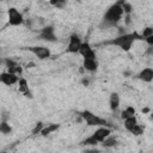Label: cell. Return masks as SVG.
Returning a JSON list of instances; mask_svg holds the SVG:
<instances>
[{"label":"cell","instance_id":"5b68a950","mask_svg":"<svg viewBox=\"0 0 153 153\" xmlns=\"http://www.w3.org/2000/svg\"><path fill=\"white\" fill-rule=\"evenodd\" d=\"M6 14H7V23L10 26H20L25 23L23 13L17 7H13V6L8 7Z\"/></svg>","mask_w":153,"mask_h":153},{"label":"cell","instance_id":"8fae6325","mask_svg":"<svg viewBox=\"0 0 153 153\" xmlns=\"http://www.w3.org/2000/svg\"><path fill=\"white\" fill-rule=\"evenodd\" d=\"M79 55L82 56V59H97V54H96V50L92 48V45L85 41L82 42L80 49H79Z\"/></svg>","mask_w":153,"mask_h":153},{"label":"cell","instance_id":"2e32d148","mask_svg":"<svg viewBox=\"0 0 153 153\" xmlns=\"http://www.w3.org/2000/svg\"><path fill=\"white\" fill-rule=\"evenodd\" d=\"M59 129H60V124H57V123H50V124L43 127V129L41 130L39 135L43 136V137H47V136H49L50 134L57 131Z\"/></svg>","mask_w":153,"mask_h":153},{"label":"cell","instance_id":"9c48e42d","mask_svg":"<svg viewBox=\"0 0 153 153\" xmlns=\"http://www.w3.org/2000/svg\"><path fill=\"white\" fill-rule=\"evenodd\" d=\"M4 65H5V67H6V71H8V72H11V73H14V74H17V75H19V76H22L24 69H23V67H22V65H20L19 62H17V61L13 60V59L6 57V59H4Z\"/></svg>","mask_w":153,"mask_h":153},{"label":"cell","instance_id":"44dd1931","mask_svg":"<svg viewBox=\"0 0 153 153\" xmlns=\"http://www.w3.org/2000/svg\"><path fill=\"white\" fill-rule=\"evenodd\" d=\"M143 130H145V127L141 126L140 123H137V124H135V126L129 130V133L133 134L134 136H140V135L143 134Z\"/></svg>","mask_w":153,"mask_h":153},{"label":"cell","instance_id":"ac0fdd59","mask_svg":"<svg viewBox=\"0 0 153 153\" xmlns=\"http://www.w3.org/2000/svg\"><path fill=\"white\" fill-rule=\"evenodd\" d=\"M117 143H118V142H117V137L111 134V135H109L100 145H102L103 147H105V148H111V147H115Z\"/></svg>","mask_w":153,"mask_h":153},{"label":"cell","instance_id":"7c38bea8","mask_svg":"<svg viewBox=\"0 0 153 153\" xmlns=\"http://www.w3.org/2000/svg\"><path fill=\"white\" fill-rule=\"evenodd\" d=\"M99 62L97 59H82V68L88 73H94L98 71Z\"/></svg>","mask_w":153,"mask_h":153},{"label":"cell","instance_id":"3957f363","mask_svg":"<svg viewBox=\"0 0 153 153\" xmlns=\"http://www.w3.org/2000/svg\"><path fill=\"white\" fill-rule=\"evenodd\" d=\"M112 134V129L111 127H108V126H102V127H97L96 130L90 135L87 136L86 139H84L80 143L81 145H85V146H96V145H99L102 143L109 135Z\"/></svg>","mask_w":153,"mask_h":153},{"label":"cell","instance_id":"52a82bcc","mask_svg":"<svg viewBox=\"0 0 153 153\" xmlns=\"http://www.w3.org/2000/svg\"><path fill=\"white\" fill-rule=\"evenodd\" d=\"M38 39L45 41V42H56L57 36H56V32H55V27L53 25L43 26L38 32Z\"/></svg>","mask_w":153,"mask_h":153},{"label":"cell","instance_id":"6da1fadb","mask_svg":"<svg viewBox=\"0 0 153 153\" xmlns=\"http://www.w3.org/2000/svg\"><path fill=\"white\" fill-rule=\"evenodd\" d=\"M143 42L142 36L140 35L139 31H131V32H124V33H120L112 38L105 39L100 44L102 45H112V47H117L121 50L128 53L130 51V49L133 48V45L136 42Z\"/></svg>","mask_w":153,"mask_h":153},{"label":"cell","instance_id":"7402d4cb","mask_svg":"<svg viewBox=\"0 0 153 153\" xmlns=\"http://www.w3.org/2000/svg\"><path fill=\"white\" fill-rule=\"evenodd\" d=\"M49 4L57 10H62L67 6V0H49Z\"/></svg>","mask_w":153,"mask_h":153},{"label":"cell","instance_id":"d4e9b609","mask_svg":"<svg viewBox=\"0 0 153 153\" xmlns=\"http://www.w3.org/2000/svg\"><path fill=\"white\" fill-rule=\"evenodd\" d=\"M123 10H124V14H131V12H133L131 4L127 2V1H123Z\"/></svg>","mask_w":153,"mask_h":153},{"label":"cell","instance_id":"8992f818","mask_svg":"<svg viewBox=\"0 0 153 153\" xmlns=\"http://www.w3.org/2000/svg\"><path fill=\"white\" fill-rule=\"evenodd\" d=\"M24 49L30 51L31 54H33L39 60H47L51 56V50L44 45H31V47H26Z\"/></svg>","mask_w":153,"mask_h":153},{"label":"cell","instance_id":"83f0119b","mask_svg":"<svg viewBox=\"0 0 153 153\" xmlns=\"http://www.w3.org/2000/svg\"><path fill=\"white\" fill-rule=\"evenodd\" d=\"M148 111H149V109H148V108H145V109H142V112H143V114H147Z\"/></svg>","mask_w":153,"mask_h":153},{"label":"cell","instance_id":"9a60e30c","mask_svg":"<svg viewBox=\"0 0 153 153\" xmlns=\"http://www.w3.org/2000/svg\"><path fill=\"white\" fill-rule=\"evenodd\" d=\"M18 91L20 93H23L25 97H29V98H32V93H31V90L29 87V84H27V80L23 76H20L19 81H18Z\"/></svg>","mask_w":153,"mask_h":153},{"label":"cell","instance_id":"5bb4252c","mask_svg":"<svg viewBox=\"0 0 153 153\" xmlns=\"http://www.w3.org/2000/svg\"><path fill=\"white\" fill-rule=\"evenodd\" d=\"M121 105V98L117 92H111L109 96V108L112 112H117Z\"/></svg>","mask_w":153,"mask_h":153},{"label":"cell","instance_id":"ba28073f","mask_svg":"<svg viewBox=\"0 0 153 153\" xmlns=\"http://www.w3.org/2000/svg\"><path fill=\"white\" fill-rule=\"evenodd\" d=\"M82 44V39L78 33H72L68 37V43H67V53L69 54H78L79 49Z\"/></svg>","mask_w":153,"mask_h":153},{"label":"cell","instance_id":"4fadbf2b","mask_svg":"<svg viewBox=\"0 0 153 153\" xmlns=\"http://www.w3.org/2000/svg\"><path fill=\"white\" fill-rule=\"evenodd\" d=\"M137 79L143 82H152L153 81V68L152 67H145L137 73Z\"/></svg>","mask_w":153,"mask_h":153},{"label":"cell","instance_id":"7a4b0ae2","mask_svg":"<svg viewBox=\"0 0 153 153\" xmlns=\"http://www.w3.org/2000/svg\"><path fill=\"white\" fill-rule=\"evenodd\" d=\"M123 1H117L115 4H112L111 6L108 7V10L105 11L100 26L109 29V27H115L117 26V24L122 20L123 16H124V10H123Z\"/></svg>","mask_w":153,"mask_h":153},{"label":"cell","instance_id":"4316f807","mask_svg":"<svg viewBox=\"0 0 153 153\" xmlns=\"http://www.w3.org/2000/svg\"><path fill=\"white\" fill-rule=\"evenodd\" d=\"M81 84H82L84 86H88V85H90V79H88V78H82V79H81Z\"/></svg>","mask_w":153,"mask_h":153},{"label":"cell","instance_id":"277c9868","mask_svg":"<svg viewBox=\"0 0 153 153\" xmlns=\"http://www.w3.org/2000/svg\"><path fill=\"white\" fill-rule=\"evenodd\" d=\"M78 114L82 117L84 122H85L86 126H88V127H102V126H108V127H110L109 122H108L105 118H103V117L96 115L94 112H92V111H90V110H82V111H80V112H78Z\"/></svg>","mask_w":153,"mask_h":153},{"label":"cell","instance_id":"603a6c76","mask_svg":"<svg viewBox=\"0 0 153 153\" xmlns=\"http://www.w3.org/2000/svg\"><path fill=\"white\" fill-rule=\"evenodd\" d=\"M152 33H153V26H145V27L141 30V32H140V35L142 36L143 39H145L146 37L151 36Z\"/></svg>","mask_w":153,"mask_h":153},{"label":"cell","instance_id":"30bf717a","mask_svg":"<svg viewBox=\"0 0 153 153\" xmlns=\"http://www.w3.org/2000/svg\"><path fill=\"white\" fill-rule=\"evenodd\" d=\"M19 79H20L19 75H17V74H14V73H11V72H8V71H4V72H1V74H0V81H1L4 85H6V86L17 85L18 81H19Z\"/></svg>","mask_w":153,"mask_h":153},{"label":"cell","instance_id":"ffe728a7","mask_svg":"<svg viewBox=\"0 0 153 153\" xmlns=\"http://www.w3.org/2000/svg\"><path fill=\"white\" fill-rule=\"evenodd\" d=\"M11 131H12V127L10 126V123H8L7 121L2 120L1 123H0V133L4 134V135H7V134H10Z\"/></svg>","mask_w":153,"mask_h":153},{"label":"cell","instance_id":"d6986e66","mask_svg":"<svg viewBox=\"0 0 153 153\" xmlns=\"http://www.w3.org/2000/svg\"><path fill=\"white\" fill-rule=\"evenodd\" d=\"M139 123V121H137V118H136V116L134 115V116H130V117H128V118H126L124 121H123V126H124V128H126V130L127 131H129L135 124H137Z\"/></svg>","mask_w":153,"mask_h":153},{"label":"cell","instance_id":"484cf974","mask_svg":"<svg viewBox=\"0 0 153 153\" xmlns=\"http://www.w3.org/2000/svg\"><path fill=\"white\" fill-rule=\"evenodd\" d=\"M143 42L148 45V47H153V33L151 35V36H148V37H146L145 39H143Z\"/></svg>","mask_w":153,"mask_h":153},{"label":"cell","instance_id":"cb8c5ba5","mask_svg":"<svg viewBox=\"0 0 153 153\" xmlns=\"http://www.w3.org/2000/svg\"><path fill=\"white\" fill-rule=\"evenodd\" d=\"M43 127H44V124H43V122H38V123H36V126H35V128L32 129V135H37V134H39L41 133V130L43 129Z\"/></svg>","mask_w":153,"mask_h":153},{"label":"cell","instance_id":"e0dca14e","mask_svg":"<svg viewBox=\"0 0 153 153\" xmlns=\"http://www.w3.org/2000/svg\"><path fill=\"white\" fill-rule=\"evenodd\" d=\"M135 114H136L135 108H134V106H131V105H128L126 109H123V110L121 111L120 117H121V120H122V121H124L126 118H128V117H130V116H134Z\"/></svg>","mask_w":153,"mask_h":153}]
</instances>
